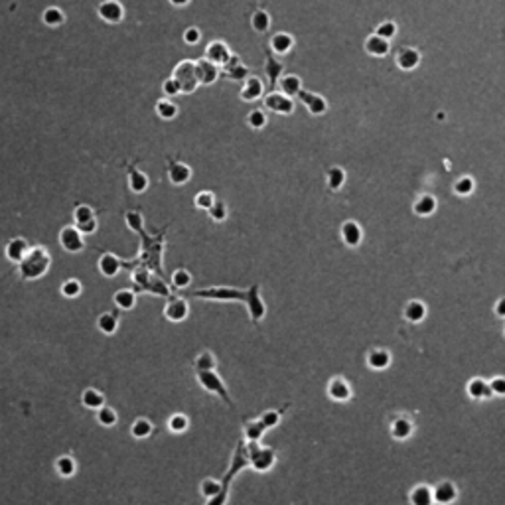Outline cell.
<instances>
[{"label": "cell", "instance_id": "6da1fadb", "mask_svg": "<svg viewBox=\"0 0 505 505\" xmlns=\"http://www.w3.org/2000/svg\"><path fill=\"white\" fill-rule=\"evenodd\" d=\"M193 296L197 298H207V300H219V302H229V300H237V302H243L247 304L249 308V314H251L252 322H261L265 314H267V308H265V302L259 294V284H252L249 290H237V288H205V290H195Z\"/></svg>", "mask_w": 505, "mask_h": 505}, {"label": "cell", "instance_id": "7a4b0ae2", "mask_svg": "<svg viewBox=\"0 0 505 505\" xmlns=\"http://www.w3.org/2000/svg\"><path fill=\"white\" fill-rule=\"evenodd\" d=\"M50 265H52L50 252L44 247H32L28 255L18 263V267H20L18 271L24 281H38L48 273Z\"/></svg>", "mask_w": 505, "mask_h": 505}, {"label": "cell", "instance_id": "3957f363", "mask_svg": "<svg viewBox=\"0 0 505 505\" xmlns=\"http://www.w3.org/2000/svg\"><path fill=\"white\" fill-rule=\"evenodd\" d=\"M172 77L178 81V85H180V89H182V95L193 93V91L199 87L197 77H195V62H189V60L180 62L174 67Z\"/></svg>", "mask_w": 505, "mask_h": 505}, {"label": "cell", "instance_id": "277c9868", "mask_svg": "<svg viewBox=\"0 0 505 505\" xmlns=\"http://www.w3.org/2000/svg\"><path fill=\"white\" fill-rule=\"evenodd\" d=\"M249 460H251V466L257 470V472H269L273 466H275V460H277V454L275 450L271 448H261L257 442H249Z\"/></svg>", "mask_w": 505, "mask_h": 505}, {"label": "cell", "instance_id": "5b68a950", "mask_svg": "<svg viewBox=\"0 0 505 505\" xmlns=\"http://www.w3.org/2000/svg\"><path fill=\"white\" fill-rule=\"evenodd\" d=\"M197 381H199V385H201L205 391H209V393H213V395H219L229 407H233V401H231V397H229V391L225 389V383H223V379L215 373V369H213V371H197Z\"/></svg>", "mask_w": 505, "mask_h": 505}, {"label": "cell", "instance_id": "8992f818", "mask_svg": "<svg viewBox=\"0 0 505 505\" xmlns=\"http://www.w3.org/2000/svg\"><path fill=\"white\" fill-rule=\"evenodd\" d=\"M60 245H62L63 251L71 252H81L85 249V241H83V235L77 231L75 225H67L60 231Z\"/></svg>", "mask_w": 505, "mask_h": 505}, {"label": "cell", "instance_id": "52a82bcc", "mask_svg": "<svg viewBox=\"0 0 505 505\" xmlns=\"http://www.w3.org/2000/svg\"><path fill=\"white\" fill-rule=\"evenodd\" d=\"M97 14L107 24H119L125 18V8L119 0H103L97 6Z\"/></svg>", "mask_w": 505, "mask_h": 505}, {"label": "cell", "instance_id": "ba28073f", "mask_svg": "<svg viewBox=\"0 0 505 505\" xmlns=\"http://www.w3.org/2000/svg\"><path fill=\"white\" fill-rule=\"evenodd\" d=\"M265 107L273 113H279V115H292L294 113V101L286 95L277 93V91L265 97Z\"/></svg>", "mask_w": 505, "mask_h": 505}, {"label": "cell", "instance_id": "9c48e42d", "mask_svg": "<svg viewBox=\"0 0 505 505\" xmlns=\"http://www.w3.org/2000/svg\"><path fill=\"white\" fill-rule=\"evenodd\" d=\"M195 77H197V83L199 85H211L217 81L219 77V67L213 65L211 62H207L205 58L203 60H197L195 62Z\"/></svg>", "mask_w": 505, "mask_h": 505}, {"label": "cell", "instance_id": "30bf717a", "mask_svg": "<svg viewBox=\"0 0 505 505\" xmlns=\"http://www.w3.org/2000/svg\"><path fill=\"white\" fill-rule=\"evenodd\" d=\"M298 99H300V103L314 115H324L326 111H328V103H326V99L324 97H320L318 93H312V91H306V89H302L300 93L296 95Z\"/></svg>", "mask_w": 505, "mask_h": 505}, {"label": "cell", "instance_id": "8fae6325", "mask_svg": "<svg viewBox=\"0 0 505 505\" xmlns=\"http://www.w3.org/2000/svg\"><path fill=\"white\" fill-rule=\"evenodd\" d=\"M229 58H231V50L227 48L225 42H211L205 48V60L211 62L213 65H217V67H223L229 62Z\"/></svg>", "mask_w": 505, "mask_h": 505}, {"label": "cell", "instance_id": "7c38bea8", "mask_svg": "<svg viewBox=\"0 0 505 505\" xmlns=\"http://www.w3.org/2000/svg\"><path fill=\"white\" fill-rule=\"evenodd\" d=\"M189 314V306L188 302L184 298H172L166 308H164V316L170 320V322H184Z\"/></svg>", "mask_w": 505, "mask_h": 505}, {"label": "cell", "instance_id": "4fadbf2b", "mask_svg": "<svg viewBox=\"0 0 505 505\" xmlns=\"http://www.w3.org/2000/svg\"><path fill=\"white\" fill-rule=\"evenodd\" d=\"M28 251H30V245H28V241L26 239H22V237H16V239H10L8 243H6V249H4V252H6V259L8 261H12V263H20L26 255H28Z\"/></svg>", "mask_w": 505, "mask_h": 505}, {"label": "cell", "instance_id": "5bb4252c", "mask_svg": "<svg viewBox=\"0 0 505 505\" xmlns=\"http://www.w3.org/2000/svg\"><path fill=\"white\" fill-rule=\"evenodd\" d=\"M432 497H434V503L438 505H450L452 501H456L458 497V489L452 481H442L438 483L434 489H432Z\"/></svg>", "mask_w": 505, "mask_h": 505}, {"label": "cell", "instance_id": "9a60e30c", "mask_svg": "<svg viewBox=\"0 0 505 505\" xmlns=\"http://www.w3.org/2000/svg\"><path fill=\"white\" fill-rule=\"evenodd\" d=\"M97 267H99V271H101V275H103V277L113 279V277H117V275H119V271H121L123 263H121V261H119V257H115L113 252H105V255H101V259H99Z\"/></svg>", "mask_w": 505, "mask_h": 505}, {"label": "cell", "instance_id": "2e32d148", "mask_svg": "<svg viewBox=\"0 0 505 505\" xmlns=\"http://www.w3.org/2000/svg\"><path fill=\"white\" fill-rule=\"evenodd\" d=\"M168 178L174 186H184L191 178V168L186 166L184 162H172L168 168Z\"/></svg>", "mask_w": 505, "mask_h": 505}, {"label": "cell", "instance_id": "e0dca14e", "mask_svg": "<svg viewBox=\"0 0 505 505\" xmlns=\"http://www.w3.org/2000/svg\"><path fill=\"white\" fill-rule=\"evenodd\" d=\"M328 395H330L334 401L344 403V401H349V399H351V387L347 385L346 379L336 377V379H332L330 385H328Z\"/></svg>", "mask_w": 505, "mask_h": 505}, {"label": "cell", "instance_id": "ac0fdd59", "mask_svg": "<svg viewBox=\"0 0 505 505\" xmlns=\"http://www.w3.org/2000/svg\"><path fill=\"white\" fill-rule=\"evenodd\" d=\"M397 67L403 69V71H412L414 67H418L420 63V54L414 50V48H403L399 54H397Z\"/></svg>", "mask_w": 505, "mask_h": 505}, {"label": "cell", "instance_id": "d6986e66", "mask_svg": "<svg viewBox=\"0 0 505 505\" xmlns=\"http://www.w3.org/2000/svg\"><path fill=\"white\" fill-rule=\"evenodd\" d=\"M265 91V85L259 77L255 75H249L245 81H243V87H241V99L243 101H257L261 95Z\"/></svg>", "mask_w": 505, "mask_h": 505}, {"label": "cell", "instance_id": "ffe728a7", "mask_svg": "<svg viewBox=\"0 0 505 505\" xmlns=\"http://www.w3.org/2000/svg\"><path fill=\"white\" fill-rule=\"evenodd\" d=\"M342 239H344V243L347 247H357L361 243V239H363V231L355 221L347 219L342 225Z\"/></svg>", "mask_w": 505, "mask_h": 505}, {"label": "cell", "instance_id": "44dd1931", "mask_svg": "<svg viewBox=\"0 0 505 505\" xmlns=\"http://www.w3.org/2000/svg\"><path fill=\"white\" fill-rule=\"evenodd\" d=\"M389 50H391L389 40H383V38H379L375 34H371L365 40V52L369 56H373V58H385L389 54Z\"/></svg>", "mask_w": 505, "mask_h": 505}, {"label": "cell", "instance_id": "7402d4cb", "mask_svg": "<svg viewBox=\"0 0 505 505\" xmlns=\"http://www.w3.org/2000/svg\"><path fill=\"white\" fill-rule=\"evenodd\" d=\"M223 73L229 77V79H235V81H245L247 79V67L241 63L239 60V56H233L231 54V58H229V62L223 65Z\"/></svg>", "mask_w": 505, "mask_h": 505}, {"label": "cell", "instance_id": "603a6c76", "mask_svg": "<svg viewBox=\"0 0 505 505\" xmlns=\"http://www.w3.org/2000/svg\"><path fill=\"white\" fill-rule=\"evenodd\" d=\"M436 205H438V203H436V197L424 193V195H420V197L414 201L412 211H414L416 215H420V217H428V215H432V213L436 211Z\"/></svg>", "mask_w": 505, "mask_h": 505}, {"label": "cell", "instance_id": "cb8c5ba5", "mask_svg": "<svg viewBox=\"0 0 505 505\" xmlns=\"http://www.w3.org/2000/svg\"><path fill=\"white\" fill-rule=\"evenodd\" d=\"M279 89L286 97H296L302 91V81L298 75H284L279 79Z\"/></svg>", "mask_w": 505, "mask_h": 505}, {"label": "cell", "instance_id": "d4e9b609", "mask_svg": "<svg viewBox=\"0 0 505 505\" xmlns=\"http://www.w3.org/2000/svg\"><path fill=\"white\" fill-rule=\"evenodd\" d=\"M292 46H294V38L290 34H286V32H279V34H275L271 38V48H273L275 54H281V56L288 54L292 50Z\"/></svg>", "mask_w": 505, "mask_h": 505}, {"label": "cell", "instance_id": "484cf974", "mask_svg": "<svg viewBox=\"0 0 505 505\" xmlns=\"http://www.w3.org/2000/svg\"><path fill=\"white\" fill-rule=\"evenodd\" d=\"M367 365L371 367V369H387L389 365H391V353L387 351V349H373V351H369V355H367Z\"/></svg>", "mask_w": 505, "mask_h": 505}, {"label": "cell", "instance_id": "4316f807", "mask_svg": "<svg viewBox=\"0 0 505 505\" xmlns=\"http://www.w3.org/2000/svg\"><path fill=\"white\" fill-rule=\"evenodd\" d=\"M97 328L101 334L105 336H113L119 328V318L115 312H103V314L97 318Z\"/></svg>", "mask_w": 505, "mask_h": 505}, {"label": "cell", "instance_id": "83f0119b", "mask_svg": "<svg viewBox=\"0 0 505 505\" xmlns=\"http://www.w3.org/2000/svg\"><path fill=\"white\" fill-rule=\"evenodd\" d=\"M468 395H470L472 399H489V397H493V393H491V389H489V383L479 377L472 379V381L468 383Z\"/></svg>", "mask_w": 505, "mask_h": 505}, {"label": "cell", "instance_id": "f1b7e54d", "mask_svg": "<svg viewBox=\"0 0 505 505\" xmlns=\"http://www.w3.org/2000/svg\"><path fill=\"white\" fill-rule=\"evenodd\" d=\"M128 188L132 189L134 193H144L148 189V176L136 168H132L128 172Z\"/></svg>", "mask_w": 505, "mask_h": 505}, {"label": "cell", "instance_id": "f546056e", "mask_svg": "<svg viewBox=\"0 0 505 505\" xmlns=\"http://www.w3.org/2000/svg\"><path fill=\"white\" fill-rule=\"evenodd\" d=\"M81 405H83L85 409L97 410L105 405V397H103V393L97 391V389H85V391L81 393Z\"/></svg>", "mask_w": 505, "mask_h": 505}, {"label": "cell", "instance_id": "4dcf8cb0", "mask_svg": "<svg viewBox=\"0 0 505 505\" xmlns=\"http://www.w3.org/2000/svg\"><path fill=\"white\" fill-rule=\"evenodd\" d=\"M42 22L48 26V28H60L63 22H65V14L63 10H60L58 6H50L42 12Z\"/></svg>", "mask_w": 505, "mask_h": 505}, {"label": "cell", "instance_id": "1f68e13d", "mask_svg": "<svg viewBox=\"0 0 505 505\" xmlns=\"http://www.w3.org/2000/svg\"><path fill=\"white\" fill-rule=\"evenodd\" d=\"M405 318L409 320L410 324H418L426 318V306L420 300H410L409 304L405 306Z\"/></svg>", "mask_w": 505, "mask_h": 505}, {"label": "cell", "instance_id": "d6a6232c", "mask_svg": "<svg viewBox=\"0 0 505 505\" xmlns=\"http://www.w3.org/2000/svg\"><path fill=\"white\" fill-rule=\"evenodd\" d=\"M391 434L395 440H407L412 434V422L409 418H397L391 424Z\"/></svg>", "mask_w": 505, "mask_h": 505}, {"label": "cell", "instance_id": "836d02e7", "mask_svg": "<svg viewBox=\"0 0 505 505\" xmlns=\"http://www.w3.org/2000/svg\"><path fill=\"white\" fill-rule=\"evenodd\" d=\"M152 430H154V426H152V422H150L148 418H136V420L132 422V426H130V434H132V438H136V440L148 438V436L152 434Z\"/></svg>", "mask_w": 505, "mask_h": 505}, {"label": "cell", "instance_id": "e575fe53", "mask_svg": "<svg viewBox=\"0 0 505 505\" xmlns=\"http://www.w3.org/2000/svg\"><path fill=\"white\" fill-rule=\"evenodd\" d=\"M326 184L332 191H338L346 184V170L340 168V166H332L328 170V174H326Z\"/></svg>", "mask_w": 505, "mask_h": 505}, {"label": "cell", "instance_id": "d590c367", "mask_svg": "<svg viewBox=\"0 0 505 505\" xmlns=\"http://www.w3.org/2000/svg\"><path fill=\"white\" fill-rule=\"evenodd\" d=\"M410 503L412 505H432L434 497H432V487L428 485H416L410 493Z\"/></svg>", "mask_w": 505, "mask_h": 505}, {"label": "cell", "instance_id": "8d00e7d4", "mask_svg": "<svg viewBox=\"0 0 505 505\" xmlns=\"http://www.w3.org/2000/svg\"><path fill=\"white\" fill-rule=\"evenodd\" d=\"M113 300H115V304H117L121 310H132V308H134V304H136V296H134V292H132V290H126V288L117 290V292H115V296H113Z\"/></svg>", "mask_w": 505, "mask_h": 505}, {"label": "cell", "instance_id": "74e56055", "mask_svg": "<svg viewBox=\"0 0 505 505\" xmlns=\"http://www.w3.org/2000/svg\"><path fill=\"white\" fill-rule=\"evenodd\" d=\"M117 420H119V416H117V410L113 409V407L103 405L101 409H97V422H99L101 426L111 428V426L117 424Z\"/></svg>", "mask_w": 505, "mask_h": 505}, {"label": "cell", "instance_id": "f35d334b", "mask_svg": "<svg viewBox=\"0 0 505 505\" xmlns=\"http://www.w3.org/2000/svg\"><path fill=\"white\" fill-rule=\"evenodd\" d=\"M156 115L164 121H172L178 115V107L170 99H160L156 103Z\"/></svg>", "mask_w": 505, "mask_h": 505}, {"label": "cell", "instance_id": "ab89813d", "mask_svg": "<svg viewBox=\"0 0 505 505\" xmlns=\"http://www.w3.org/2000/svg\"><path fill=\"white\" fill-rule=\"evenodd\" d=\"M56 470L58 473L62 475V477H71L75 470H77V464H75V460L71 458V456H60L58 460H56Z\"/></svg>", "mask_w": 505, "mask_h": 505}, {"label": "cell", "instance_id": "60d3db41", "mask_svg": "<svg viewBox=\"0 0 505 505\" xmlns=\"http://www.w3.org/2000/svg\"><path fill=\"white\" fill-rule=\"evenodd\" d=\"M265 430H267V426L263 424L261 418H259V420H252V422H247V424H245V438L249 442L261 440V436L265 434Z\"/></svg>", "mask_w": 505, "mask_h": 505}, {"label": "cell", "instance_id": "b9f144b4", "mask_svg": "<svg viewBox=\"0 0 505 505\" xmlns=\"http://www.w3.org/2000/svg\"><path fill=\"white\" fill-rule=\"evenodd\" d=\"M251 26L255 32H267L271 28V16H269V12H265V10H257L255 14L251 16Z\"/></svg>", "mask_w": 505, "mask_h": 505}, {"label": "cell", "instance_id": "7bdbcfd3", "mask_svg": "<svg viewBox=\"0 0 505 505\" xmlns=\"http://www.w3.org/2000/svg\"><path fill=\"white\" fill-rule=\"evenodd\" d=\"M473 189H475V182H473L472 176H462V178H458V180L454 182V193H456V195L466 197V195L472 193Z\"/></svg>", "mask_w": 505, "mask_h": 505}, {"label": "cell", "instance_id": "ee69618b", "mask_svg": "<svg viewBox=\"0 0 505 505\" xmlns=\"http://www.w3.org/2000/svg\"><path fill=\"white\" fill-rule=\"evenodd\" d=\"M265 71H267V77L271 79V83L275 85V83L283 77V63L273 60V58H269V60H267V65H265Z\"/></svg>", "mask_w": 505, "mask_h": 505}, {"label": "cell", "instance_id": "f6af8a7d", "mask_svg": "<svg viewBox=\"0 0 505 505\" xmlns=\"http://www.w3.org/2000/svg\"><path fill=\"white\" fill-rule=\"evenodd\" d=\"M91 219H95V211L91 205L81 203V205H77V207L73 209V221H75V225L85 223V221H91Z\"/></svg>", "mask_w": 505, "mask_h": 505}, {"label": "cell", "instance_id": "bcb514c9", "mask_svg": "<svg viewBox=\"0 0 505 505\" xmlns=\"http://www.w3.org/2000/svg\"><path fill=\"white\" fill-rule=\"evenodd\" d=\"M189 426V420L186 414H172L170 416V420H168V428L172 430V432H184V430H188Z\"/></svg>", "mask_w": 505, "mask_h": 505}, {"label": "cell", "instance_id": "7dc6e473", "mask_svg": "<svg viewBox=\"0 0 505 505\" xmlns=\"http://www.w3.org/2000/svg\"><path fill=\"white\" fill-rule=\"evenodd\" d=\"M195 369H197V371H213V369H215V359H213V355H211L209 351L199 353L197 359H195Z\"/></svg>", "mask_w": 505, "mask_h": 505}, {"label": "cell", "instance_id": "c3c4849f", "mask_svg": "<svg viewBox=\"0 0 505 505\" xmlns=\"http://www.w3.org/2000/svg\"><path fill=\"white\" fill-rule=\"evenodd\" d=\"M375 36L379 38H383V40H393L395 36H397V24L395 22H391V20H387V22H381L377 28H375Z\"/></svg>", "mask_w": 505, "mask_h": 505}, {"label": "cell", "instance_id": "681fc988", "mask_svg": "<svg viewBox=\"0 0 505 505\" xmlns=\"http://www.w3.org/2000/svg\"><path fill=\"white\" fill-rule=\"evenodd\" d=\"M247 125L251 126V128H255V130L265 128V125H267V115H265V111L252 109L251 113L247 115Z\"/></svg>", "mask_w": 505, "mask_h": 505}, {"label": "cell", "instance_id": "f907efd6", "mask_svg": "<svg viewBox=\"0 0 505 505\" xmlns=\"http://www.w3.org/2000/svg\"><path fill=\"white\" fill-rule=\"evenodd\" d=\"M81 290H83V286L75 279H69V281H65L62 284V294L65 298H77L81 294Z\"/></svg>", "mask_w": 505, "mask_h": 505}, {"label": "cell", "instance_id": "816d5d0a", "mask_svg": "<svg viewBox=\"0 0 505 505\" xmlns=\"http://www.w3.org/2000/svg\"><path fill=\"white\" fill-rule=\"evenodd\" d=\"M217 199H215V195L211 193V191H199L195 197H193V203H195V207H199V209H209L213 203H215Z\"/></svg>", "mask_w": 505, "mask_h": 505}, {"label": "cell", "instance_id": "f5cc1de1", "mask_svg": "<svg viewBox=\"0 0 505 505\" xmlns=\"http://www.w3.org/2000/svg\"><path fill=\"white\" fill-rule=\"evenodd\" d=\"M201 493L209 499V497H213V495H217L221 491V483L217 481V479H211V477H207V479H203L201 481Z\"/></svg>", "mask_w": 505, "mask_h": 505}, {"label": "cell", "instance_id": "db71d44e", "mask_svg": "<svg viewBox=\"0 0 505 505\" xmlns=\"http://www.w3.org/2000/svg\"><path fill=\"white\" fill-rule=\"evenodd\" d=\"M172 284H174L176 288H188L189 284H191V275H189L186 269H178V271H174V275H172Z\"/></svg>", "mask_w": 505, "mask_h": 505}, {"label": "cell", "instance_id": "11a10c76", "mask_svg": "<svg viewBox=\"0 0 505 505\" xmlns=\"http://www.w3.org/2000/svg\"><path fill=\"white\" fill-rule=\"evenodd\" d=\"M207 213H209V217H211L213 221L221 223V221L227 219V205H225L223 201H215V203L207 209Z\"/></svg>", "mask_w": 505, "mask_h": 505}, {"label": "cell", "instance_id": "9f6ffc18", "mask_svg": "<svg viewBox=\"0 0 505 505\" xmlns=\"http://www.w3.org/2000/svg\"><path fill=\"white\" fill-rule=\"evenodd\" d=\"M162 93L166 95V97H176V95L182 93V89H180L178 81H176L174 77H170V79H166V81L162 83Z\"/></svg>", "mask_w": 505, "mask_h": 505}, {"label": "cell", "instance_id": "6f0895ef", "mask_svg": "<svg viewBox=\"0 0 505 505\" xmlns=\"http://www.w3.org/2000/svg\"><path fill=\"white\" fill-rule=\"evenodd\" d=\"M261 420H263V424H265L267 428H273V426H277V424L281 422V412H279V410H267V412L261 416Z\"/></svg>", "mask_w": 505, "mask_h": 505}, {"label": "cell", "instance_id": "680465c9", "mask_svg": "<svg viewBox=\"0 0 505 505\" xmlns=\"http://www.w3.org/2000/svg\"><path fill=\"white\" fill-rule=\"evenodd\" d=\"M126 225L132 229V231H142V215L136 213V211H128L125 215Z\"/></svg>", "mask_w": 505, "mask_h": 505}, {"label": "cell", "instance_id": "91938a15", "mask_svg": "<svg viewBox=\"0 0 505 505\" xmlns=\"http://www.w3.org/2000/svg\"><path fill=\"white\" fill-rule=\"evenodd\" d=\"M199 40H201V32H199V28L189 26L188 30L184 32V42H186L188 46H195V44H199Z\"/></svg>", "mask_w": 505, "mask_h": 505}, {"label": "cell", "instance_id": "94428289", "mask_svg": "<svg viewBox=\"0 0 505 505\" xmlns=\"http://www.w3.org/2000/svg\"><path fill=\"white\" fill-rule=\"evenodd\" d=\"M489 389L493 395L497 397H505V377H495L489 381Z\"/></svg>", "mask_w": 505, "mask_h": 505}, {"label": "cell", "instance_id": "6125c7cd", "mask_svg": "<svg viewBox=\"0 0 505 505\" xmlns=\"http://www.w3.org/2000/svg\"><path fill=\"white\" fill-rule=\"evenodd\" d=\"M77 227V231L83 235V237H87V235H93L95 231H97V219H91V221H85V223H79V225H75Z\"/></svg>", "mask_w": 505, "mask_h": 505}, {"label": "cell", "instance_id": "be15d7a7", "mask_svg": "<svg viewBox=\"0 0 505 505\" xmlns=\"http://www.w3.org/2000/svg\"><path fill=\"white\" fill-rule=\"evenodd\" d=\"M227 493H229V489L221 487V491H219V493H217V495L209 497V501H207V505H225V501H227Z\"/></svg>", "mask_w": 505, "mask_h": 505}, {"label": "cell", "instance_id": "e7e4bbea", "mask_svg": "<svg viewBox=\"0 0 505 505\" xmlns=\"http://www.w3.org/2000/svg\"><path fill=\"white\" fill-rule=\"evenodd\" d=\"M493 312H495V314L499 316V318H505V296H503V298H499V300H497V304H495Z\"/></svg>", "mask_w": 505, "mask_h": 505}, {"label": "cell", "instance_id": "03108f58", "mask_svg": "<svg viewBox=\"0 0 505 505\" xmlns=\"http://www.w3.org/2000/svg\"><path fill=\"white\" fill-rule=\"evenodd\" d=\"M170 4H174V6H188L189 4V0H170Z\"/></svg>", "mask_w": 505, "mask_h": 505}]
</instances>
